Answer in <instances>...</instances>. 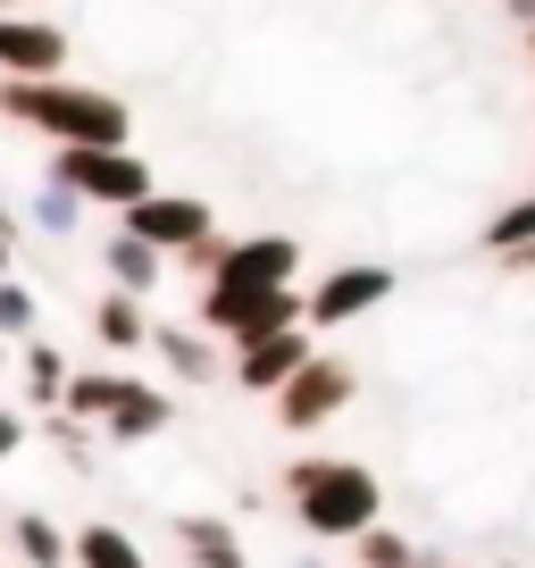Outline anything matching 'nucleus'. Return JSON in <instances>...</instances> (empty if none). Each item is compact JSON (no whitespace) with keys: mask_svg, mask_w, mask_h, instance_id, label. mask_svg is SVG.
Returning a JSON list of instances; mask_svg holds the SVG:
<instances>
[{"mask_svg":"<svg viewBox=\"0 0 535 568\" xmlns=\"http://www.w3.org/2000/svg\"><path fill=\"white\" fill-rule=\"evenodd\" d=\"M176 544H184V560H193V568H251L243 544H234V518L193 510V518H176Z\"/></svg>","mask_w":535,"mask_h":568,"instance_id":"16","label":"nucleus"},{"mask_svg":"<svg viewBox=\"0 0 535 568\" xmlns=\"http://www.w3.org/2000/svg\"><path fill=\"white\" fill-rule=\"evenodd\" d=\"M302 293H310V335H343V326H360L369 310L393 302V267L385 260H343L326 276H310Z\"/></svg>","mask_w":535,"mask_h":568,"instance_id":"5","label":"nucleus"},{"mask_svg":"<svg viewBox=\"0 0 535 568\" xmlns=\"http://www.w3.org/2000/svg\"><path fill=\"white\" fill-rule=\"evenodd\" d=\"M502 276H535V243H518V251H502Z\"/></svg>","mask_w":535,"mask_h":568,"instance_id":"27","label":"nucleus"},{"mask_svg":"<svg viewBox=\"0 0 535 568\" xmlns=\"http://www.w3.org/2000/svg\"><path fill=\"white\" fill-rule=\"evenodd\" d=\"M176 426V402H168V385H143V376H125L118 409H109V444H151V435H168Z\"/></svg>","mask_w":535,"mask_h":568,"instance_id":"13","label":"nucleus"},{"mask_svg":"<svg viewBox=\"0 0 535 568\" xmlns=\"http://www.w3.org/2000/svg\"><path fill=\"white\" fill-rule=\"evenodd\" d=\"M0 568H9V560H0Z\"/></svg>","mask_w":535,"mask_h":568,"instance_id":"36","label":"nucleus"},{"mask_svg":"<svg viewBox=\"0 0 535 568\" xmlns=\"http://www.w3.org/2000/svg\"><path fill=\"white\" fill-rule=\"evenodd\" d=\"M84 210H92V201L75 193V184L42 176V184H34V201H26V226H34V234H51V243H68V234L84 226Z\"/></svg>","mask_w":535,"mask_h":568,"instance_id":"17","label":"nucleus"},{"mask_svg":"<svg viewBox=\"0 0 535 568\" xmlns=\"http://www.w3.org/2000/svg\"><path fill=\"white\" fill-rule=\"evenodd\" d=\"M9 267H18V234L0 226V276H9Z\"/></svg>","mask_w":535,"mask_h":568,"instance_id":"30","label":"nucleus"},{"mask_svg":"<svg viewBox=\"0 0 535 568\" xmlns=\"http://www.w3.org/2000/svg\"><path fill=\"white\" fill-rule=\"evenodd\" d=\"M118 226H125V234H143V243H160L168 260H176V251H193L201 234H218V210H210L201 193H168V184H160L151 201L118 210Z\"/></svg>","mask_w":535,"mask_h":568,"instance_id":"8","label":"nucleus"},{"mask_svg":"<svg viewBox=\"0 0 535 568\" xmlns=\"http://www.w3.org/2000/svg\"><path fill=\"white\" fill-rule=\"evenodd\" d=\"M0 544H9V527H0Z\"/></svg>","mask_w":535,"mask_h":568,"instance_id":"35","label":"nucleus"},{"mask_svg":"<svg viewBox=\"0 0 535 568\" xmlns=\"http://www.w3.org/2000/svg\"><path fill=\"white\" fill-rule=\"evenodd\" d=\"M151 310H143V293H118V284H101V302H92V343L101 352H151Z\"/></svg>","mask_w":535,"mask_h":568,"instance_id":"14","label":"nucleus"},{"mask_svg":"<svg viewBox=\"0 0 535 568\" xmlns=\"http://www.w3.org/2000/svg\"><path fill=\"white\" fill-rule=\"evenodd\" d=\"M0 226H9V234H26V210H18L9 193H0Z\"/></svg>","mask_w":535,"mask_h":568,"instance_id":"28","label":"nucleus"},{"mask_svg":"<svg viewBox=\"0 0 535 568\" xmlns=\"http://www.w3.org/2000/svg\"><path fill=\"white\" fill-rule=\"evenodd\" d=\"M68 26L42 9H0V75H68Z\"/></svg>","mask_w":535,"mask_h":568,"instance_id":"9","label":"nucleus"},{"mask_svg":"<svg viewBox=\"0 0 535 568\" xmlns=\"http://www.w3.org/2000/svg\"><path fill=\"white\" fill-rule=\"evenodd\" d=\"M226 251H234V234H226V226H218V234H201V243H193V251H176V276H193V284H210V276H218V267H226Z\"/></svg>","mask_w":535,"mask_h":568,"instance_id":"24","label":"nucleus"},{"mask_svg":"<svg viewBox=\"0 0 535 568\" xmlns=\"http://www.w3.org/2000/svg\"><path fill=\"white\" fill-rule=\"evenodd\" d=\"M9 544H18L26 568H75V535L59 527V518H42V510H18V518H9Z\"/></svg>","mask_w":535,"mask_h":568,"instance_id":"15","label":"nucleus"},{"mask_svg":"<svg viewBox=\"0 0 535 568\" xmlns=\"http://www.w3.org/2000/svg\"><path fill=\"white\" fill-rule=\"evenodd\" d=\"M352 393H360V368H352L343 352H319L285 393H276V426H285V435H319L326 418H343V409H352Z\"/></svg>","mask_w":535,"mask_h":568,"instance_id":"6","label":"nucleus"},{"mask_svg":"<svg viewBox=\"0 0 535 568\" xmlns=\"http://www.w3.org/2000/svg\"><path fill=\"white\" fill-rule=\"evenodd\" d=\"M118 393H125V368H75L68 376V418H84V426H109V409H118Z\"/></svg>","mask_w":535,"mask_h":568,"instance_id":"20","label":"nucleus"},{"mask_svg":"<svg viewBox=\"0 0 535 568\" xmlns=\"http://www.w3.org/2000/svg\"><path fill=\"white\" fill-rule=\"evenodd\" d=\"M276 284H302V243H293V234H234L226 267H218L201 293L243 302V293H276Z\"/></svg>","mask_w":535,"mask_h":568,"instance_id":"7","label":"nucleus"},{"mask_svg":"<svg viewBox=\"0 0 535 568\" xmlns=\"http://www.w3.org/2000/svg\"><path fill=\"white\" fill-rule=\"evenodd\" d=\"M42 335V302L26 276H0V343H34Z\"/></svg>","mask_w":535,"mask_h":568,"instance_id":"22","label":"nucleus"},{"mask_svg":"<svg viewBox=\"0 0 535 568\" xmlns=\"http://www.w3.org/2000/svg\"><path fill=\"white\" fill-rule=\"evenodd\" d=\"M51 444L68 452V468H84V460H92V444H84V418H68V409H51Z\"/></svg>","mask_w":535,"mask_h":568,"instance_id":"25","label":"nucleus"},{"mask_svg":"<svg viewBox=\"0 0 535 568\" xmlns=\"http://www.w3.org/2000/svg\"><path fill=\"white\" fill-rule=\"evenodd\" d=\"M0 9H42V0H0Z\"/></svg>","mask_w":535,"mask_h":568,"instance_id":"32","label":"nucleus"},{"mask_svg":"<svg viewBox=\"0 0 535 568\" xmlns=\"http://www.w3.org/2000/svg\"><path fill=\"white\" fill-rule=\"evenodd\" d=\"M319 359V335L310 326H285V335H260L234 352V393H260V402H276V393L293 385V376Z\"/></svg>","mask_w":535,"mask_h":568,"instance_id":"10","label":"nucleus"},{"mask_svg":"<svg viewBox=\"0 0 535 568\" xmlns=\"http://www.w3.org/2000/svg\"><path fill=\"white\" fill-rule=\"evenodd\" d=\"M193 326H210L226 352H243V343H260V335L310 326V293H302V284H276V293H243V302H218V293H201V302H193Z\"/></svg>","mask_w":535,"mask_h":568,"instance_id":"4","label":"nucleus"},{"mask_svg":"<svg viewBox=\"0 0 535 568\" xmlns=\"http://www.w3.org/2000/svg\"><path fill=\"white\" fill-rule=\"evenodd\" d=\"M418 568H468V560H435V551H427V560H418Z\"/></svg>","mask_w":535,"mask_h":568,"instance_id":"31","label":"nucleus"},{"mask_svg":"<svg viewBox=\"0 0 535 568\" xmlns=\"http://www.w3.org/2000/svg\"><path fill=\"white\" fill-rule=\"evenodd\" d=\"M75 568H151V560L118 518H92V527H75Z\"/></svg>","mask_w":535,"mask_h":568,"instance_id":"18","label":"nucleus"},{"mask_svg":"<svg viewBox=\"0 0 535 568\" xmlns=\"http://www.w3.org/2000/svg\"><path fill=\"white\" fill-rule=\"evenodd\" d=\"M18 452H26V418H9V409H0V468L18 460Z\"/></svg>","mask_w":535,"mask_h":568,"instance_id":"26","label":"nucleus"},{"mask_svg":"<svg viewBox=\"0 0 535 568\" xmlns=\"http://www.w3.org/2000/svg\"><path fill=\"white\" fill-rule=\"evenodd\" d=\"M42 176L75 184L92 210H134V201L160 193V176H151V160L134 151V142H51Z\"/></svg>","mask_w":535,"mask_h":568,"instance_id":"3","label":"nucleus"},{"mask_svg":"<svg viewBox=\"0 0 535 568\" xmlns=\"http://www.w3.org/2000/svg\"><path fill=\"white\" fill-rule=\"evenodd\" d=\"M418 560H427V544H411V535L385 527V518H376V527L352 544V568H418Z\"/></svg>","mask_w":535,"mask_h":568,"instance_id":"21","label":"nucleus"},{"mask_svg":"<svg viewBox=\"0 0 535 568\" xmlns=\"http://www.w3.org/2000/svg\"><path fill=\"white\" fill-rule=\"evenodd\" d=\"M518 243H535V193H518V201H502L494 217H485V251H518Z\"/></svg>","mask_w":535,"mask_h":568,"instance_id":"23","label":"nucleus"},{"mask_svg":"<svg viewBox=\"0 0 535 568\" xmlns=\"http://www.w3.org/2000/svg\"><path fill=\"white\" fill-rule=\"evenodd\" d=\"M18 376H26V402H34V409H59V402H68V352H59V343H26V359H18Z\"/></svg>","mask_w":535,"mask_h":568,"instance_id":"19","label":"nucleus"},{"mask_svg":"<svg viewBox=\"0 0 535 568\" xmlns=\"http://www.w3.org/2000/svg\"><path fill=\"white\" fill-rule=\"evenodd\" d=\"M293 568H326V560H310V551H302V560H293Z\"/></svg>","mask_w":535,"mask_h":568,"instance_id":"33","label":"nucleus"},{"mask_svg":"<svg viewBox=\"0 0 535 568\" xmlns=\"http://www.w3.org/2000/svg\"><path fill=\"white\" fill-rule=\"evenodd\" d=\"M151 352L168 359V376H176V385H218V376H226V359H218V335H210V326L160 318V326H151Z\"/></svg>","mask_w":535,"mask_h":568,"instance_id":"12","label":"nucleus"},{"mask_svg":"<svg viewBox=\"0 0 535 568\" xmlns=\"http://www.w3.org/2000/svg\"><path fill=\"white\" fill-rule=\"evenodd\" d=\"M285 494L302 535H319V544H360L385 518V485L369 477V460H293Z\"/></svg>","mask_w":535,"mask_h":568,"instance_id":"2","label":"nucleus"},{"mask_svg":"<svg viewBox=\"0 0 535 568\" xmlns=\"http://www.w3.org/2000/svg\"><path fill=\"white\" fill-rule=\"evenodd\" d=\"M168 267H176V260H168L160 243H143V234H125V226L101 234V276L118 284V293H143V302H151V293L168 284Z\"/></svg>","mask_w":535,"mask_h":568,"instance_id":"11","label":"nucleus"},{"mask_svg":"<svg viewBox=\"0 0 535 568\" xmlns=\"http://www.w3.org/2000/svg\"><path fill=\"white\" fill-rule=\"evenodd\" d=\"M502 18H511V26H535V0H502Z\"/></svg>","mask_w":535,"mask_h":568,"instance_id":"29","label":"nucleus"},{"mask_svg":"<svg viewBox=\"0 0 535 568\" xmlns=\"http://www.w3.org/2000/svg\"><path fill=\"white\" fill-rule=\"evenodd\" d=\"M527 68H535V26H527Z\"/></svg>","mask_w":535,"mask_h":568,"instance_id":"34","label":"nucleus"},{"mask_svg":"<svg viewBox=\"0 0 535 568\" xmlns=\"http://www.w3.org/2000/svg\"><path fill=\"white\" fill-rule=\"evenodd\" d=\"M0 118L42 142H134V109L84 75H0Z\"/></svg>","mask_w":535,"mask_h":568,"instance_id":"1","label":"nucleus"}]
</instances>
